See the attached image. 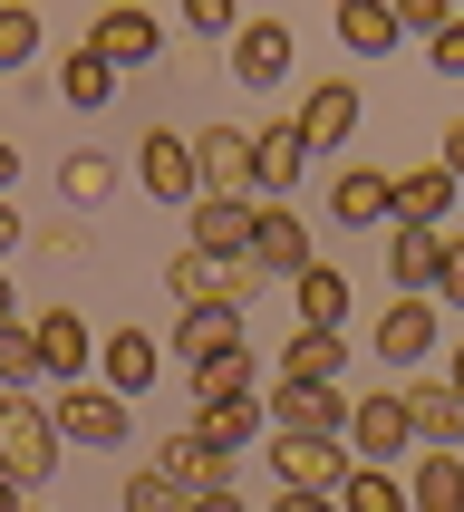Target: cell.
<instances>
[{"label":"cell","mask_w":464,"mask_h":512,"mask_svg":"<svg viewBox=\"0 0 464 512\" xmlns=\"http://www.w3.org/2000/svg\"><path fill=\"white\" fill-rule=\"evenodd\" d=\"M58 416H49V397H0V484H49L58 474Z\"/></svg>","instance_id":"1"},{"label":"cell","mask_w":464,"mask_h":512,"mask_svg":"<svg viewBox=\"0 0 464 512\" xmlns=\"http://www.w3.org/2000/svg\"><path fill=\"white\" fill-rule=\"evenodd\" d=\"M49 416H58V445H87V455H116L126 435H136V406L116 397V387H49Z\"/></svg>","instance_id":"2"},{"label":"cell","mask_w":464,"mask_h":512,"mask_svg":"<svg viewBox=\"0 0 464 512\" xmlns=\"http://www.w3.org/2000/svg\"><path fill=\"white\" fill-rule=\"evenodd\" d=\"M165 290H174V310H242V300L261 290V271L252 261H213V252L184 242V252L165 261Z\"/></svg>","instance_id":"3"},{"label":"cell","mask_w":464,"mask_h":512,"mask_svg":"<svg viewBox=\"0 0 464 512\" xmlns=\"http://www.w3.org/2000/svg\"><path fill=\"white\" fill-rule=\"evenodd\" d=\"M136 184H145L155 203H174V213H194V203H203L194 136H184V126H145V136H136Z\"/></svg>","instance_id":"4"},{"label":"cell","mask_w":464,"mask_h":512,"mask_svg":"<svg viewBox=\"0 0 464 512\" xmlns=\"http://www.w3.org/2000/svg\"><path fill=\"white\" fill-rule=\"evenodd\" d=\"M348 464H397L416 455V426H406V397L397 387H368V397H348Z\"/></svg>","instance_id":"5"},{"label":"cell","mask_w":464,"mask_h":512,"mask_svg":"<svg viewBox=\"0 0 464 512\" xmlns=\"http://www.w3.org/2000/svg\"><path fill=\"white\" fill-rule=\"evenodd\" d=\"M194 174H203V194H223V203H261L252 126H194Z\"/></svg>","instance_id":"6"},{"label":"cell","mask_w":464,"mask_h":512,"mask_svg":"<svg viewBox=\"0 0 464 512\" xmlns=\"http://www.w3.org/2000/svg\"><path fill=\"white\" fill-rule=\"evenodd\" d=\"M87 49L107 58L116 78H136V68H155V58H165V29H155V10H126V0H116V10H97V20H87Z\"/></svg>","instance_id":"7"},{"label":"cell","mask_w":464,"mask_h":512,"mask_svg":"<svg viewBox=\"0 0 464 512\" xmlns=\"http://www.w3.org/2000/svg\"><path fill=\"white\" fill-rule=\"evenodd\" d=\"M261 281H300L310 271V223L290 203H252V252H242Z\"/></svg>","instance_id":"8"},{"label":"cell","mask_w":464,"mask_h":512,"mask_svg":"<svg viewBox=\"0 0 464 512\" xmlns=\"http://www.w3.org/2000/svg\"><path fill=\"white\" fill-rule=\"evenodd\" d=\"M271 474H281V493H339L348 445L339 435H271Z\"/></svg>","instance_id":"9"},{"label":"cell","mask_w":464,"mask_h":512,"mask_svg":"<svg viewBox=\"0 0 464 512\" xmlns=\"http://www.w3.org/2000/svg\"><path fill=\"white\" fill-rule=\"evenodd\" d=\"M358 116H368L358 78H310V97H300V145H310V155H339V145L358 136Z\"/></svg>","instance_id":"10"},{"label":"cell","mask_w":464,"mask_h":512,"mask_svg":"<svg viewBox=\"0 0 464 512\" xmlns=\"http://www.w3.org/2000/svg\"><path fill=\"white\" fill-rule=\"evenodd\" d=\"M445 213H455V174H445V165L387 174V223H397V232H445Z\"/></svg>","instance_id":"11"},{"label":"cell","mask_w":464,"mask_h":512,"mask_svg":"<svg viewBox=\"0 0 464 512\" xmlns=\"http://www.w3.org/2000/svg\"><path fill=\"white\" fill-rule=\"evenodd\" d=\"M368 348H377V368H387V377L426 368V358H435V300H387Z\"/></svg>","instance_id":"12"},{"label":"cell","mask_w":464,"mask_h":512,"mask_svg":"<svg viewBox=\"0 0 464 512\" xmlns=\"http://www.w3.org/2000/svg\"><path fill=\"white\" fill-rule=\"evenodd\" d=\"M29 339H39V368H49V387H87V368H97V339H87L78 310H29Z\"/></svg>","instance_id":"13"},{"label":"cell","mask_w":464,"mask_h":512,"mask_svg":"<svg viewBox=\"0 0 464 512\" xmlns=\"http://www.w3.org/2000/svg\"><path fill=\"white\" fill-rule=\"evenodd\" d=\"M271 435H348V387H271Z\"/></svg>","instance_id":"14"},{"label":"cell","mask_w":464,"mask_h":512,"mask_svg":"<svg viewBox=\"0 0 464 512\" xmlns=\"http://www.w3.org/2000/svg\"><path fill=\"white\" fill-rule=\"evenodd\" d=\"M252 174H261V203H290V184L310 174L300 116H271V126H252Z\"/></svg>","instance_id":"15"},{"label":"cell","mask_w":464,"mask_h":512,"mask_svg":"<svg viewBox=\"0 0 464 512\" xmlns=\"http://www.w3.org/2000/svg\"><path fill=\"white\" fill-rule=\"evenodd\" d=\"M290 58H300L290 20H242V29H232V78H242V87H281Z\"/></svg>","instance_id":"16"},{"label":"cell","mask_w":464,"mask_h":512,"mask_svg":"<svg viewBox=\"0 0 464 512\" xmlns=\"http://www.w3.org/2000/svg\"><path fill=\"white\" fill-rule=\"evenodd\" d=\"M406 426H416V455H464V397L435 377V387H397Z\"/></svg>","instance_id":"17"},{"label":"cell","mask_w":464,"mask_h":512,"mask_svg":"<svg viewBox=\"0 0 464 512\" xmlns=\"http://www.w3.org/2000/svg\"><path fill=\"white\" fill-rule=\"evenodd\" d=\"M155 474H174L184 493H232V474H242V464H232V455H213V445L184 426V435H165V445H155Z\"/></svg>","instance_id":"18"},{"label":"cell","mask_w":464,"mask_h":512,"mask_svg":"<svg viewBox=\"0 0 464 512\" xmlns=\"http://www.w3.org/2000/svg\"><path fill=\"white\" fill-rule=\"evenodd\" d=\"M329 223L339 232H387V174L377 165H339L329 174Z\"/></svg>","instance_id":"19"},{"label":"cell","mask_w":464,"mask_h":512,"mask_svg":"<svg viewBox=\"0 0 464 512\" xmlns=\"http://www.w3.org/2000/svg\"><path fill=\"white\" fill-rule=\"evenodd\" d=\"M348 377V339L339 329H290L281 339V387H339Z\"/></svg>","instance_id":"20"},{"label":"cell","mask_w":464,"mask_h":512,"mask_svg":"<svg viewBox=\"0 0 464 512\" xmlns=\"http://www.w3.org/2000/svg\"><path fill=\"white\" fill-rule=\"evenodd\" d=\"M184 242H194V252H213V261H242V252H252V203L203 194L194 213H184Z\"/></svg>","instance_id":"21"},{"label":"cell","mask_w":464,"mask_h":512,"mask_svg":"<svg viewBox=\"0 0 464 512\" xmlns=\"http://www.w3.org/2000/svg\"><path fill=\"white\" fill-rule=\"evenodd\" d=\"M97 387H116V397L136 406L145 387H155V329H116V339H97Z\"/></svg>","instance_id":"22"},{"label":"cell","mask_w":464,"mask_h":512,"mask_svg":"<svg viewBox=\"0 0 464 512\" xmlns=\"http://www.w3.org/2000/svg\"><path fill=\"white\" fill-rule=\"evenodd\" d=\"M232 348H252L242 339V310H184L174 319V358H184V368H213V358H232Z\"/></svg>","instance_id":"23"},{"label":"cell","mask_w":464,"mask_h":512,"mask_svg":"<svg viewBox=\"0 0 464 512\" xmlns=\"http://www.w3.org/2000/svg\"><path fill=\"white\" fill-rule=\"evenodd\" d=\"M397 0H339V49L348 58H397Z\"/></svg>","instance_id":"24"},{"label":"cell","mask_w":464,"mask_h":512,"mask_svg":"<svg viewBox=\"0 0 464 512\" xmlns=\"http://www.w3.org/2000/svg\"><path fill=\"white\" fill-rule=\"evenodd\" d=\"M435 261H445V232H397L387 223V281H397V300H426Z\"/></svg>","instance_id":"25"},{"label":"cell","mask_w":464,"mask_h":512,"mask_svg":"<svg viewBox=\"0 0 464 512\" xmlns=\"http://www.w3.org/2000/svg\"><path fill=\"white\" fill-rule=\"evenodd\" d=\"M290 310H300V329H348V271L339 261H310L290 281Z\"/></svg>","instance_id":"26"},{"label":"cell","mask_w":464,"mask_h":512,"mask_svg":"<svg viewBox=\"0 0 464 512\" xmlns=\"http://www.w3.org/2000/svg\"><path fill=\"white\" fill-rule=\"evenodd\" d=\"M261 426H271V416H261V397H223V406H194V435L213 445V455H232V464H242V445H252Z\"/></svg>","instance_id":"27"},{"label":"cell","mask_w":464,"mask_h":512,"mask_svg":"<svg viewBox=\"0 0 464 512\" xmlns=\"http://www.w3.org/2000/svg\"><path fill=\"white\" fill-rule=\"evenodd\" d=\"M406 512H464V455H416Z\"/></svg>","instance_id":"28"},{"label":"cell","mask_w":464,"mask_h":512,"mask_svg":"<svg viewBox=\"0 0 464 512\" xmlns=\"http://www.w3.org/2000/svg\"><path fill=\"white\" fill-rule=\"evenodd\" d=\"M58 97L97 116V107H107V97H116V68H107V58H97V49H87V39H78V49L58 58Z\"/></svg>","instance_id":"29"},{"label":"cell","mask_w":464,"mask_h":512,"mask_svg":"<svg viewBox=\"0 0 464 512\" xmlns=\"http://www.w3.org/2000/svg\"><path fill=\"white\" fill-rule=\"evenodd\" d=\"M339 512H406V474H397V464H348Z\"/></svg>","instance_id":"30"},{"label":"cell","mask_w":464,"mask_h":512,"mask_svg":"<svg viewBox=\"0 0 464 512\" xmlns=\"http://www.w3.org/2000/svg\"><path fill=\"white\" fill-rule=\"evenodd\" d=\"M39 387H49L39 339H29V319H10V329H0V397H39Z\"/></svg>","instance_id":"31"},{"label":"cell","mask_w":464,"mask_h":512,"mask_svg":"<svg viewBox=\"0 0 464 512\" xmlns=\"http://www.w3.org/2000/svg\"><path fill=\"white\" fill-rule=\"evenodd\" d=\"M223 397H261V358H252V348H232V358L194 368V406H223Z\"/></svg>","instance_id":"32"},{"label":"cell","mask_w":464,"mask_h":512,"mask_svg":"<svg viewBox=\"0 0 464 512\" xmlns=\"http://www.w3.org/2000/svg\"><path fill=\"white\" fill-rule=\"evenodd\" d=\"M116 503H126V512H194V493L174 484V474H155V464H136V474H126V493H116Z\"/></svg>","instance_id":"33"},{"label":"cell","mask_w":464,"mask_h":512,"mask_svg":"<svg viewBox=\"0 0 464 512\" xmlns=\"http://www.w3.org/2000/svg\"><path fill=\"white\" fill-rule=\"evenodd\" d=\"M29 58H39V10L29 0H0V78L29 68Z\"/></svg>","instance_id":"34"},{"label":"cell","mask_w":464,"mask_h":512,"mask_svg":"<svg viewBox=\"0 0 464 512\" xmlns=\"http://www.w3.org/2000/svg\"><path fill=\"white\" fill-rule=\"evenodd\" d=\"M58 194H68V203H107L116 194V165H107V155H68V165H58Z\"/></svg>","instance_id":"35"},{"label":"cell","mask_w":464,"mask_h":512,"mask_svg":"<svg viewBox=\"0 0 464 512\" xmlns=\"http://www.w3.org/2000/svg\"><path fill=\"white\" fill-rule=\"evenodd\" d=\"M435 310H464V232H445V261H435Z\"/></svg>","instance_id":"36"},{"label":"cell","mask_w":464,"mask_h":512,"mask_svg":"<svg viewBox=\"0 0 464 512\" xmlns=\"http://www.w3.org/2000/svg\"><path fill=\"white\" fill-rule=\"evenodd\" d=\"M184 29H194V39H223V49H232V29H242V20H232V0H194V10H184Z\"/></svg>","instance_id":"37"},{"label":"cell","mask_w":464,"mask_h":512,"mask_svg":"<svg viewBox=\"0 0 464 512\" xmlns=\"http://www.w3.org/2000/svg\"><path fill=\"white\" fill-rule=\"evenodd\" d=\"M455 20V10H445V0H397V29L406 39H435V29Z\"/></svg>","instance_id":"38"},{"label":"cell","mask_w":464,"mask_h":512,"mask_svg":"<svg viewBox=\"0 0 464 512\" xmlns=\"http://www.w3.org/2000/svg\"><path fill=\"white\" fill-rule=\"evenodd\" d=\"M426 58H435V78H464V20H445L426 39Z\"/></svg>","instance_id":"39"},{"label":"cell","mask_w":464,"mask_h":512,"mask_svg":"<svg viewBox=\"0 0 464 512\" xmlns=\"http://www.w3.org/2000/svg\"><path fill=\"white\" fill-rule=\"evenodd\" d=\"M435 165L455 174V194H464V116H455V126H445V145H435Z\"/></svg>","instance_id":"40"},{"label":"cell","mask_w":464,"mask_h":512,"mask_svg":"<svg viewBox=\"0 0 464 512\" xmlns=\"http://www.w3.org/2000/svg\"><path fill=\"white\" fill-rule=\"evenodd\" d=\"M20 232H29V223H20V203L0 194V271H10V252H20Z\"/></svg>","instance_id":"41"},{"label":"cell","mask_w":464,"mask_h":512,"mask_svg":"<svg viewBox=\"0 0 464 512\" xmlns=\"http://www.w3.org/2000/svg\"><path fill=\"white\" fill-rule=\"evenodd\" d=\"M271 512H339V493H271Z\"/></svg>","instance_id":"42"},{"label":"cell","mask_w":464,"mask_h":512,"mask_svg":"<svg viewBox=\"0 0 464 512\" xmlns=\"http://www.w3.org/2000/svg\"><path fill=\"white\" fill-rule=\"evenodd\" d=\"M10 184H20V145L0 136V194H10Z\"/></svg>","instance_id":"43"},{"label":"cell","mask_w":464,"mask_h":512,"mask_svg":"<svg viewBox=\"0 0 464 512\" xmlns=\"http://www.w3.org/2000/svg\"><path fill=\"white\" fill-rule=\"evenodd\" d=\"M194 512H242V493H194Z\"/></svg>","instance_id":"44"},{"label":"cell","mask_w":464,"mask_h":512,"mask_svg":"<svg viewBox=\"0 0 464 512\" xmlns=\"http://www.w3.org/2000/svg\"><path fill=\"white\" fill-rule=\"evenodd\" d=\"M10 319H20V290H10V271H0V329H10Z\"/></svg>","instance_id":"45"},{"label":"cell","mask_w":464,"mask_h":512,"mask_svg":"<svg viewBox=\"0 0 464 512\" xmlns=\"http://www.w3.org/2000/svg\"><path fill=\"white\" fill-rule=\"evenodd\" d=\"M0 512H29V493H20V484H0Z\"/></svg>","instance_id":"46"},{"label":"cell","mask_w":464,"mask_h":512,"mask_svg":"<svg viewBox=\"0 0 464 512\" xmlns=\"http://www.w3.org/2000/svg\"><path fill=\"white\" fill-rule=\"evenodd\" d=\"M445 387H455V397H464V348H455V368H445Z\"/></svg>","instance_id":"47"}]
</instances>
